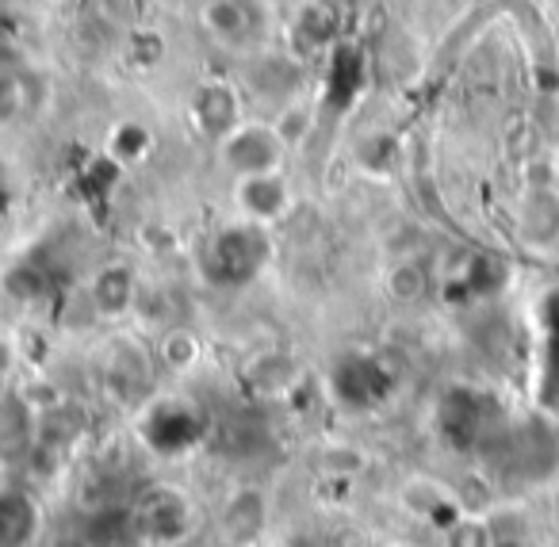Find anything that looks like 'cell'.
Returning <instances> with one entry per match:
<instances>
[{
	"label": "cell",
	"instance_id": "obj_1",
	"mask_svg": "<svg viewBox=\"0 0 559 547\" xmlns=\"http://www.w3.org/2000/svg\"><path fill=\"white\" fill-rule=\"evenodd\" d=\"M288 142L276 131L272 119H241L234 131H226L215 142V162L238 177H253V173H272L284 169V157H288Z\"/></svg>",
	"mask_w": 559,
	"mask_h": 547
},
{
	"label": "cell",
	"instance_id": "obj_2",
	"mask_svg": "<svg viewBox=\"0 0 559 547\" xmlns=\"http://www.w3.org/2000/svg\"><path fill=\"white\" fill-rule=\"evenodd\" d=\"M230 200L249 226H272L288 215L296 195H292L284 169H272V173H253V177H238Z\"/></svg>",
	"mask_w": 559,
	"mask_h": 547
},
{
	"label": "cell",
	"instance_id": "obj_3",
	"mask_svg": "<svg viewBox=\"0 0 559 547\" xmlns=\"http://www.w3.org/2000/svg\"><path fill=\"white\" fill-rule=\"evenodd\" d=\"M200 27L223 50H249L257 35V20L246 0H203Z\"/></svg>",
	"mask_w": 559,
	"mask_h": 547
},
{
	"label": "cell",
	"instance_id": "obj_4",
	"mask_svg": "<svg viewBox=\"0 0 559 547\" xmlns=\"http://www.w3.org/2000/svg\"><path fill=\"white\" fill-rule=\"evenodd\" d=\"M195 123H200V131L207 134V139H223L226 131H234V127L241 123V96L234 85H226V81H207V85L195 93Z\"/></svg>",
	"mask_w": 559,
	"mask_h": 547
},
{
	"label": "cell",
	"instance_id": "obj_5",
	"mask_svg": "<svg viewBox=\"0 0 559 547\" xmlns=\"http://www.w3.org/2000/svg\"><path fill=\"white\" fill-rule=\"evenodd\" d=\"M43 513L32 494L0 490V547H32L39 539Z\"/></svg>",
	"mask_w": 559,
	"mask_h": 547
},
{
	"label": "cell",
	"instance_id": "obj_6",
	"mask_svg": "<svg viewBox=\"0 0 559 547\" xmlns=\"http://www.w3.org/2000/svg\"><path fill=\"white\" fill-rule=\"evenodd\" d=\"M139 295V280L127 264H104L88 284V302L100 318H123L134 307Z\"/></svg>",
	"mask_w": 559,
	"mask_h": 547
},
{
	"label": "cell",
	"instance_id": "obj_7",
	"mask_svg": "<svg viewBox=\"0 0 559 547\" xmlns=\"http://www.w3.org/2000/svg\"><path fill=\"white\" fill-rule=\"evenodd\" d=\"M521 230L536 246H548L559 238V195L551 188H533V200L521 215Z\"/></svg>",
	"mask_w": 559,
	"mask_h": 547
},
{
	"label": "cell",
	"instance_id": "obj_8",
	"mask_svg": "<svg viewBox=\"0 0 559 547\" xmlns=\"http://www.w3.org/2000/svg\"><path fill=\"white\" fill-rule=\"evenodd\" d=\"M32 111V85L24 73L0 70V131H12Z\"/></svg>",
	"mask_w": 559,
	"mask_h": 547
},
{
	"label": "cell",
	"instance_id": "obj_9",
	"mask_svg": "<svg viewBox=\"0 0 559 547\" xmlns=\"http://www.w3.org/2000/svg\"><path fill=\"white\" fill-rule=\"evenodd\" d=\"M429 287V276L418 261H399L388 269V295L395 302H418Z\"/></svg>",
	"mask_w": 559,
	"mask_h": 547
},
{
	"label": "cell",
	"instance_id": "obj_10",
	"mask_svg": "<svg viewBox=\"0 0 559 547\" xmlns=\"http://www.w3.org/2000/svg\"><path fill=\"white\" fill-rule=\"evenodd\" d=\"M108 150H111V157L116 162H142V157L154 150V134L146 131V127H139V123H123V127H116L111 131V139H108Z\"/></svg>",
	"mask_w": 559,
	"mask_h": 547
},
{
	"label": "cell",
	"instance_id": "obj_11",
	"mask_svg": "<svg viewBox=\"0 0 559 547\" xmlns=\"http://www.w3.org/2000/svg\"><path fill=\"white\" fill-rule=\"evenodd\" d=\"M162 356H165V364H169V368L185 371V368H192V364L200 360V341H195L188 330H173L169 337H165V345H162Z\"/></svg>",
	"mask_w": 559,
	"mask_h": 547
},
{
	"label": "cell",
	"instance_id": "obj_12",
	"mask_svg": "<svg viewBox=\"0 0 559 547\" xmlns=\"http://www.w3.org/2000/svg\"><path fill=\"white\" fill-rule=\"evenodd\" d=\"M444 547H495V539H490V528L479 521H460L449 528V539H444Z\"/></svg>",
	"mask_w": 559,
	"mask_h": 547
},
{
	"label": "cell",
	"instance_id": "obj_13",
	"mask_svg": "<svg viewBox=\"0 0 559 547\" xmlns=\"http://www.w3.org/2000/svg\"><path fill=\"white\" fill-rule=\"evenodd\" d=\"M495 547H521V544H513V539H506V544H495Z\"/></svg>",
	"mask_w": 559,
	"mask_h": 547
}]
</instances>
